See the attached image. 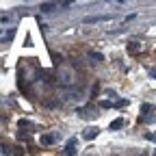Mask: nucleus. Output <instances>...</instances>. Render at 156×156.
<instances>
[{"label": "nucleus", "instance_id": "nucleus-1", "mask_svg": "<svg viewBox=\"0 0 156 156\" xmlns=\"http://www.w3.org/2000/svg\"><path fill=\"white\" fill-rule=\"evenodd\" d=\"M111 20H115V15H89V17H85L83 22L85 24H98V22H111Z\"/></svg>", "mask_w": 156, "mask_h": 156}, {"label": "nucleus", "instance_id": "nucleus-2", "mask_svg": "<svg viewBox=\"0 0 156 156\" xmlns=\"http://www.w3.org/2000/svg\"><path fill=\"white\" fill-rule=\"evenodd\" d=\"M76 145H78V141H76V139H69V141L65 143L63 156H76Z\"/></svg>", "mask_w": 156, "mask_h": 156}, {"label": "nucleus", "instance_id": "nucleus-3", "mask_svg": "<svg viewBox=\"0 0 156 156\" xmlns=\"http://www.w3.org/2000/svg\"><path fill=\"white\" fill-rule=\"evenodd\" d=\"M98 134H100V128H98V126H91V128H87V130H85V134H83V136H85L87 141H91V139H95Z\"/></svg>", "mask_w": 156, "mask_h": 156}, {"label": "nucleus", "instance_id": "nucleus-4", "mask_svg": "<svg viewBox=\"0 0 156 156\" xmlns=\"http://www.w3.org/2000/svg\"><path fill=\"white\" fill-rule=\"evenodd\" d=\"M58 7H61V5H56V2H41V5H39V9H41L44 13H52V11H56Z\"/></svg>", "mask_w": 156, "mask_h": 156}, {"label": "nucleus", "instance_id": "nucleus-5", "mask_svg": "<svg viewBox=\"0 0 156 156\" xmlns=\"http://www.w3.org/2000/svg\"><path fill=\"white\" fill-rule=\"evenodd\" d=\"M56 139H58V134H41V145H52V143H56Z\"/></svg>", "mask_w": 156, "mask_h": 156}, {"label": "nucleus", "instance_id": "nucleus-6", "mask_svg": "<svg viewBox=\"0 0 156 156\" xmlns=\"http://www.w3.org/2000/svg\"><path fill=\"white\" fill-rule=\"evenodd\" d=\"M128 52H130V54H139V52H141V44H139V41H130V44H128Z\"/></svg>", "mask_w": 156, "mask_h": 156}, {"label": "nucleus", "instance_id": "nucleus-7", "mask_svg": "<svg viewBox=\"0 0 156 156\" xmlns=\"http://www.w3.org/2000/svg\"><path fill=\"white\" fill-rule=\"evenodd\" d=\"M124 117H117V119H113L111 122V130H119V128H124Z\"/></svg>", "mask_w": 156, "mask_h": 156}, {"label": "nucleus", "instance_id": "nucleus-8", "mask_svg": "<svg viewBox=\"0 0 156 156\" xmlns=\"http://www.w3.org/2000/svg\"><path fill=\"white\" fill-rule=\"evenodd\" d=\"M139 122H141V124H154V122H156V115H145V117L141 115Z\"/></svg>", "mask_w": 156, "mask_h": 156}, {"label": "nucleus", "instance_id": "nucleus-9", "mask_svg": "<svg viewBox=\"0 0 156 156\" xmlns=\"http://www.w3.org/2000/svg\"><path fill=\"white\" fill-rule=\"evenodd\" d=\"M17 126H20V130H22V128H35V124H33V122H28V119H20V122H17Z\"/></svg>", "mask_w": 156, "mask_h": 156}, {"label": "nucleus", "instance_id": "nucleus-10", "mask_svg": "<svg viewBox=\"0 0 156 156\" xmlns=\"http://www.w3.org/2000/svg\"><path fill=\"white\" fill-rule=\"evenodd\" d=\"M89 56H91V58H95V61H104V54H100V52H91Z\"/></svg>", "mask_w": 156, "mask_h": 156}, {"label": "nucleus", "instance_id": "nucleus-11", "mask_svg": "<svg viewBox=\"0 0 156 156\" xmlns=\"http://www.w3.org/2000/svg\"><path fill=\"white\" fill-rule=\"evenodd\" d=\"M0 22H2V26H5V24H9V22H11V15H9V13H2V17H0Z\"/></svg>", "mask_w": 156, "mask_h": 156}, {"label": "nucleus", "instance_id": "nucleus-12", "mask_svg": "<svg viewBox=\"0 0 156 156\" xmlns=\"http://www.w3.org/2000/svg\"><path fill=\"white\" fill-rule=\"evenodd\" d=\"M152 111H154V106H152V104H147V102L141 106V113H152Z\"/></svg>", "mask_w": 156, "mask_h": 156}, {"label": "nucleus", "instance_id": "nucleus-13", "mask_svg": "<svg viewBox=\"0 0 156 156\" xmlns=\"http://www.w3.org/2000/svg\"><path fill=\"white\" fill-rule=\"evenodd\" d=\"M61 83H63V85L69 83V72H63V74H61Z\"/></svg>", "mask_w": 156, "mask_h": 156}, {"label": "nucleus", "instance_id": "nucleus-14", "mask_svg": "<svg viewBox=\"0 0 156 156\" xmlns=\"http://www.w3.org/2000/svg\"><path fill=\"white\" fill-rule=\"evenodd\" d=\"M13 35H15V28H9V30H7V37H5V39H7V41H11V39H13Z\"/></svg>", "mask_w": 156, "mask_h": 156}, {"label": "nucleus", "instance_id": "nucleus-15", "mask_svg": "<svg viewBox=\"0 0 156 156\" xmlns=\"http://www.w3.org/2000/svg\"><path fill=\"white\" fill-rule=\"evenodd\" d=\"M100 106H102V108H111V106H115V104H113V102H108V100H102V102H100Z\"/></svg>", "mask_w": 156, "mask_h": 156}, {"label": "nucleus", "instance_id": "nucleus-16", "mask_svg": "<svg viewBox=\"0 0 156 156\" xmlns=\"http://www.w3.org/2000/svg\"><path fill=\"white\" fill-rule=\"evenodd\" d=\"M11 154V145H5L2 143V156H9Z\"/></svg>", "mask_w": 156, "mask_h": 156}, {"label": "nucleus", "instance_id": "nucleus-17", "mask_svg": "<svg viewBox=\"0 0 156 156\" xmlns=\"http://www.w3.org/2000/svg\"><path fill=\"white\" fill-rule=\"evenodd\" d=\"M115 106H117V108H122V106H126V100H117V102H115Z\"/></svg>", "mask_w": 156, "mask_h": 156}, {"label": "nucleus", "instance_id": "nucleus-18", "mask_svg": "<svg viewBox=\"0 0 156 156\" xmlns=\"http://www.w3.org/2000/svg\"><path fill=\"white\" fill-rule=\"evenodd\" d=\"M150 76L154 78V80H156V67H150Z\"/></svg>", "mask_w": 156, "mask_h": 156}, {"label": "nucleus", "instance_id": "nucleus-19", "mask_svg": "<svg viewBox=\"0 0 156 156\" xmlns=\"http://www.w3.org/2000/svg\"><path fill=\"white\" fill-rule=\"evenodd\" d=\"M147 139H150V141H154V143H156V132H152V134H147Z\"/></svg>", "mask_w": 156, "mask_h": 156}, {"label": "nucleus", "instance_id": "nucleus-20", "mask_svg": "<svg viewBox=\"0 0 156 156\" xmlns=\"http://www.w3.org/2000/svg\"><path fill=\"white\" fill-rule=\"evenodd\" d=\"M154 156H156V150H154Z\"/></svg>", "mask_w": 156, "mask_h": 156}]
</instances>
